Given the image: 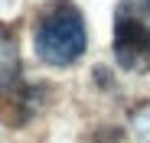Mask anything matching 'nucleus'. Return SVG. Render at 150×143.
Returning a JSON list of instances; mask_svg holds the SVG:
<instances>
[{
	"instance_id": "nucleus-1",
	"label": "nucleus",
	"mask_w": 150,
	"mask_h": 143,
	"mask_svg": "<svg viewBox=\"0 0 150 143\" xmlns=\"http://www.w3.org/2000/svg\"><path fill=\"white\" fill-rule=\"evenodd\" d=\"M85 20L82 10L75 4H59L46 7L39 23H36V33H33V46H36V55L46 65H72L85 52Z\"/></svg>"
},
{
	"instance_id": "nucleus-2",
	"label": "nucleus",
	"mask_w": 150,
	"mask_h": 143,
	"mask_svg": "<svg viewBox=\"0 0 150 143\" xmlns=\"http://www.w3.org/2000/svg\"><path fill=\"white\" fill-rule=\"evenodd\" d=\"M114 59L124 72H150V26L127 13L114 20Z\"/></svg>"
},
{
	"instance_id": "nucleus-3",
	"label": "nucleus",
	"mask_w": 150,
	"mask_h": 143,
	"mask_svg": "<svg viewBox=\"0 0 150 143\" xmlns=\"http://www.w3.org/2000/svg\"><path fill=\"white\" fill-rule=\"evenodd\" d=\"M140 4H144V10H147V13H150V0H140Z\"/></svg>"
}]
</instances>
